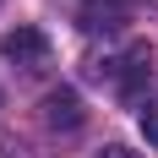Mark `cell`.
<instances>
[{"instance_id":"1","label":"cell","mask_w":158,"mask_h":158,"mask_svg":"<svg viewBox=\"0 0 158 158\" xmlns=\"http://www.w3.org/2000/svg\"><path fill=\"white\" fill-rule=\"evenodd\" d=\"M93 71H98V77L109 71V77H114V93L131 104V98H142V87L153 82V49H147V44H131L120 60H104V65H93Z\"/></svg>"},{"instance_id":"2","label":"cell","mask_w":158,"mask_h":158,"mask_svg":"<svg viewBox=\"0 0 158 158\" xmlns=\"http://www.w3.org/2000/svg\"><path fill=\"white\" fill-rule=\"evenodd\" d=\"M0 55H6L11 65H22V71H44L49 65V38L38 27H16V33L0 38Z\"/></svg>"},{"instance_id":"3","label":"cell","mask_w":158,"mask_h":158,"mask_svg":"<svg viewBox=\"0 0 158 158\" xmlns=\"http://www.w3.org/2000/svg\"><path fill=\"white\" fill-rule=\"evenodd\" d=\"M136 0H82V33H120Z\"/></svg>"},{"instance_id":"4","label":"cell","mask_w":158,"mask_h":158,"mask_svg":"<svg viewBox=\"0 0 158 158\" xmlns=\"http://www.w3.org/2000/svg\"><path fill=\"white\" fill-rule=\"evenodd\" d=\"M44 126L49 131H77L82 126V98L71 93V87H55V93L44 98Z\"/></svg>"},{"instance_id":"5","label":"cell","mask_w":158,"mask_h":158,"mask_svg":"<svg viewBox=\"0 0 158 158\" xmlns=\"http://www.w3.org/2000/svg\"><path fill=\"white\" fill-rule=\"evenodd\" d=\"M142 136L158 147V98H147V109H142Z\"/></svg>"},{"instance_id":"6","label":"cell","mask_w":158,"mask_h":158,"mask_svg":"<svg viewBox=\"0 0 158 158\" xmlns=\"http://www.w3.org/2000/svg\"><path fill=\"white\" fill-rule=\"evenodd\" d=\"M98 158H142V153H131V147H104Z\"/></svg>"}]
</instances>
